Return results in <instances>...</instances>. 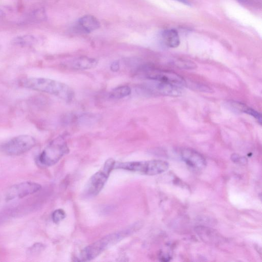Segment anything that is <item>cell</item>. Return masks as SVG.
Instances as JSON below:
<instances>
[{
    "label": "cell",
    "mask_w": 262,
    "mask_h": 262,
    "mask_svg": "<svg viewBox=\"0 0 262 262\" xmlns=\"http://www.w3.org/2000/svg\"><path fill=\"white\" fill-rule=\"evenodd\" d=\"M231 159L234 162H238L241 160V157L237 154H233L231 156Z\"/></svg>",
    "instance_id": "603a6c76"
},
{
    "label": "cell",
    "mask_w": 262,
    "mask_h": 262,
    "mask_svg": "<svg viewBox=\"0 0 262 262\" xmlns=\"http://www.w3.org/2000/svg\"><path fill=\"white\" fill-rule=\"evenodd\" d=\"M168 167V163L161 160L126 162L115 161L114 166V169H122L148 176L162 173Z\"/></svg>",
    "instance_id": "277c9868"
},
{
    "label": "cell",
    "mask_w": 262,
    "mask_h": 262,
    "mask_svg": "<svg viewBox=\"0 0 262 262\" xmlns=\"http://www.w3.org/2000/svg\"><path fill=\"white\" fill-rule=\"evenodd\" d=\"M64 138L59 136L53 139L37 156V164L41 167H49L57 163L69 152Z\"/></svg>",
    "instance_id": "3957f363"
},
{
    "label": "cell",
    "mask_w": 262,
    "mask_h": 262,
    "mask_svg": "<svg viewBox=\"0 0 262 262\" xmlns=\"http://www.w3.org/2000/svg\"><path fill=\"white\" fill-rule=\"evenodd\" d=\"M151 80L173 84L182 88L186 85L185 80L178 74L169 71L154 70L148 74Z\"/></svg>",
    "instance_id": "ba28073f"
},
{
    "label": "cell",
    "mask_w": 262,
    "mask_h": 262,
    "mask_svg": "<svg viewBox=\"0 0 262 262\" xmlns=\"http://www.w3.org/2000/svg\"><path fill=\"white\" fill-rule=\"evenodd\" d=\"M164 43L168 47L177 48L180 43L178 31L174 29L165 30L162 33Z\"/></svg>",
    "instance_id": "8fae6325"
},
{
    "label": "cell",
    "mask_w": 262,
    "mask_h": 262,
    "mask_svg": "<svg viewBox=\"0 0 262 262\" xmlns=\"http://www.w3.org/2000/svg\"><path fill=\"white\" fill-rule=\"evenodd\" d=\"M139 224L133 225L127 229L110 234L84 248L80 253L79 260H91L111 246L135 232L139 228Z\"/></svg>",
    "instance_id": "7a4b0ae2"
},
{
    "label": "cell",
    "mask_w": 262,
    "mask_h": 262,
    "mask_svg": "<svg viewBox=\"0 0 262 262\" xmlns=\"http://www.w3.org/2000/svg\"><path fill=\"white\" fill-rule=\"evenodd\" d=\"M157 82V89L162 94L174 97L181 95L182 93L181 87L169 83Z\"/></svg>",
    "instance_id": "7c38bea8"
},
{
    "label": "cell",
    "mask_w": 262,
    "mask_h": 262,
    "mask_svg": "<svg viewBox=\"0 0 262 262\" xmlns=\"http://www.w3.org/2000/svg\"><path fill=\"white\" fill-rule=\"evenodd\" d=\"M65 217V212L61 209H58L55 210L52 214V220L55 223L60 222Z\"/></svg>",
    "instance_id": "d6986e66"
},
{
    "label": "cell",
    "mask_w": 262,
    "mask_h": 262,
    "mask_svg": "<svg viewBox=\"0 0 262 262\" xmlns=\"http://www.w3.org/2000/svg\"><path fill=\"white\" fill-rule=\"evenodd\" d=\"M35 144L36 140L33 137L28 135H21L4 143L1 149L7 155L18 156L30 150Z\"/></svg>",
    "instance_id": "8992f818"
},
{
    "label": "cell",
    "mask_w": 262,
    "mask_h": 262,
    "mask_svg": "<svg viewBox=\"0 0 262 262\" xmlns=\"http://www.w3.org/2000/svg\"><path fill=\"white\" fill-rule=\"evenodd\" d=\"M231 104L238 110L251 115L255 118L260 124L261 123V116L260 113L253 108L241 102L232 101Z\"/></svg>",
    "instance_id": "9a60e30c"
},
{
    "label": "cell",
    "mask_w": 262,
    "mask_h": 262,
    "mask_svg": "<svg viewBox=\"0 0 262 262\" xmlns=\"http://www.w3.org/2000/svg\"><path fill=\"white\" fill-rule=\"evenodd\" d=\"M19 84L21 87L48 93L67 102L71 101L74 95L73 91L67 84L51 79L26 78L21 79Z\"/></svg>",
    "instance_id": "6da1fadb"
},
{
    "label": "cell",
    "mask_w": 262,
    "mask_h": 262,
    "mask_svg": "<svg viewBox=\"0 0 262 262\" xmlns=\"http://www.w3.org/2000/svg\"><path fill=\"white\" fill-rule=\"evenodd\" d=\"M183 160L189 166L197 169L204 168L206 164L205 159L196 151L190 148H183L180 151Z\"/></svg>",
    "instance_id": "9c48e42d"
},
{
    "label": "cell",
    "mask_w": 262,
    "mask_h": 262,
    "mask_svg": "<svg viewBox=\"0 0 262 262\" xmlns=\"http://www.w3.org/2000/svg\"><path fill=\"white\" fill-rule=\"evenodd\" d=\"M195 230L200 238L205 242H217L221 237L217 232L206 227H198Z\"/></svg>",
    "instance_id": "5bb4252c"
},
{
    "label": "cell",
    "mask_w": 262,
    "mask_h": 262,
    "mask_svg": "<svg viewBox=\"0 0 262 262\" xmlns=\"http://www.w3.org/2000/svg\"><path fill=\"white\" fill-rule=\"evenodd\" d=\"M100 23L96 17L91 15H86L78 20L76 28L84 33H90L100 27Z\"/></svg>",
    "instance_id": "30bf717a"
},
{
    "label": "cell",
    "mask_w": 262,
    "mask_h": 262,
    "mask_svg": "<svg viewBox=\"0 0 262 262\" xmlns=\"http://www.w3.org/2000/svg\"><path fill=\"white\" fill-rule=\"evenodd\" d=\"M115 161L113 159H107L103 167L93 174L88 181L85 188V193L89 196L98 194L104 187L109 175L113 169Z\"/></svg>",
    "instance_id": "5b68a950"
},
{
    "label": "cell",
    "mask_w": 262,
    "mask_h": 262,
    "mask_svg": "<svg viewBox=\"0 0 262 262\" xmlns=\"http://www.w3.org/2000/svg\"><path fill=\"white\" fill-rule=\"evenodd\" d=\"M130 88L127 85H122L114 89L110 94L111 98L120 99L130 95Z\"/></svg>",
    "instance_id": "2e32d148"
},
{
    "label": "cell",
    "mask_w": 262,
    "mask_h": 262,
    "mask_svg": "<svg viewBox=\"0 0 262 262\" xmlns=\"http://www.w3.org/2000/svg\"><path fill=\"white\" fill-rule=\"evenodd\" d=\"M45 248V246L41 243H36L30 247L28 249V253L31 255H35L39 253Z\"/></svg>",
    "instance_id": "ffe728a7"
},
{
    "label": "cell",
    "mask_w": 262,
    "mask_h": 262,
    "mask_svg": "<svg viewBox=\"0 0 262 262\" xmlns=\"http://www.w3.org/2000/svg\"><path fill=\"white\" fill-rule=\"evenodd\" d=\"M40 184L32 182H24L12 186L7 194L8 200L23 198L40 190Z\"/></svg>",
    "instance_id": "52a82bcc"
},
{
    "label": "cell",
    "mask_w": 262,
    "mask_h": 262,
    "mask_svg": "<svg viewBox=\"0 0 262 262\" xmlns=\"http://www.w3.org/2000/svg\"><path fill=\"white\" fill-rule=\"evenodd\" d=\"M111 71L113 72H117L120 68V64L118 61L113 62L110 66Z\"/></svg>",
    "instance_id": "7402d4cb"
},
{
    "label": "cell",
    "mask_w": 262,
    "mask_h": 262,
    "mask_svg": "<svg viewBox=\"0 0 262 262\" xmlns=\"http://www.w3.org/2000/svg\"><path fill=\"white\" fill-rule=\"evenodd\" d=\"M174 1H178L180 3L184 4L185 5H190L189 2H188L187 0H174Z\"/></svg>",
    "instance_id": "cb8c5ba5"
},
{
    "label": "cell",
    "mask_w": 262,
    "mask_h": 262,
    "mask_svg": "<svg viewBox=\"0 0 262 262\" xmlns=\"http://www.w3.org/2000/svg\"><path fill=\"white\" fill-rule=\"evenodd\" d=\"M70 64L72 68L76 69H89L95 67L97 64V61L95 59L82 57L74 59Z\"/></svg>",
    "instance_id": "4fadbf2b"
},
{
    "label": "cell",
    "mask_w": 262,
    "mask_h": 262,
    "mask_svg": "<svg viewBox=\"0 0 262 262\" xmlns=\"http://www.w3.org/2000/svg\"><path fill=\"white\" fill-rule=\"evenodd\" d=\"M31 20L35 22H40L46 19L47 16L45 10L39 8L32 12Z\"/></svg>",
    "instance_id": "ac0fdd59"
},
{
    "label": "cell",
    "mask_w": 262,
    "mask_h": 262,
    "mask_svg": "<svg viewBox=\"0 0 262 262\" xmlns=\"http://www.w3.org/2000/svg\"><path fill=\"white\" fill-rule=\"evenodd\" d=\"M242 4L253 7H260L261 0H236Z\"/></svg>",
    "instance_id": "44dd1931"
},
{
    "label": "cell",
    "mask_w": 262,
    "mask_h": 262,
    "mask_svg": "<svg viewBox=\"0 0 262 262\" xmlns=\"http://www.w3.org/2000/svg\"><path fill=\"white\" fill-rule=\"evenodd\" d=\"M35 40V38L33 36L26 35L15 37L12 40V42L15 45L26 46L34 44Z\"/></svg>",
    "instance_id": "e0dca14e"
}]
</instances>
